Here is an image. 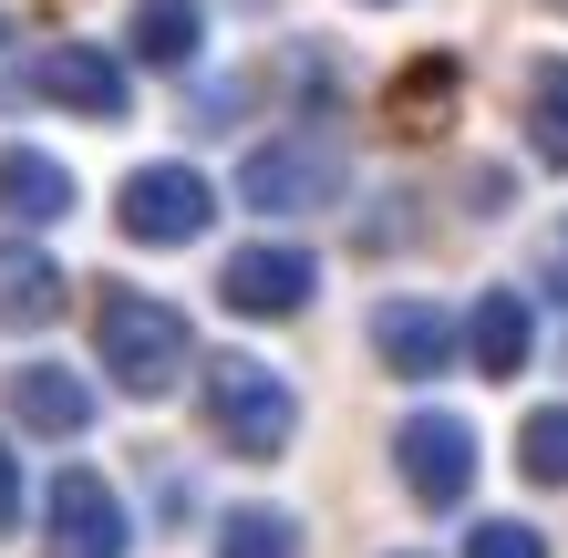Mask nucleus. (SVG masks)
Listing matches in <instances>:
<instances>
[{"label":"nucleus","mask_w":568,"mask_h":558,"mask_svg":"<svg viewBox=\"0 0 568 558\" xmlns=\"http://www.w3.org/2000/svg\"><path fill=\"white\" fill-rule=\"evenodd\" d=\"M196 393H207V435L227 455H280L300 435V393H290V373L258 363V352H207V363H196Z\"/></svg>","instance_id":"2"},{"label":"nucleus","mask_w":568,"mask_h":558,"mask_svg":"<svg viewBox=\"0 0 568 558\" xmlns=\"http://www.w3.org/2000/svg\"><path fill=\"white\" fill-rule=\"evenodd\" d=\"M42 517H52L42 558H124V548H135V517H124V497L93 466H62L52 497H42Z\"/></svg>","instance_id":"7"},{"label":"nucleus","mask_w":568,"mask_h":558,"mask_svg":"<svg viewBox=\"0 0 568 558\" xmlns=\"http://www.w3.org/2000/svg\"><path fill=\"white\" fill-rule=\"evenodd\" d=\"M21 83L42 93V104H62V114H93V124H124V114H135V83H124V62H114V52H93V42H42Z\"/></svg>","instance_id":"8"},{"label":"nucleus","mask_w":568,"mask_h":558,"mask_svg":"<svg viewBox=\"0 0 568 558\" xmlns=\"http://www.w3.org/2000/svg\"><path fill=\"white\" fill-rule=\"evenodd\" d=\"M217 301L239 311V321H300V311L321 301V258L290 248V239H248V248L217 258Z\"/></svg>","instance_id":"5"},{"label":"nucleus","mask_w":568,"mask_h":558,"mask_svg":"<svg viewBox=\"0 0 568 558\" xmlns=\"http://www.w3.org/2000/svg\"><path fill=\"white\" fill-rule=\"evenodd\" d=\"M558 11H568V0H558Z\"/></svg>","instance_id":"23"},{"label":"nucleus","mask_w":568,"mask_h":558,"mask_svg":"<svg viewBox=\"0 0 568 558\" xmlns=\"http://www.w3.org/2000/svg\"><path fill=\"white\" fill-rule=\"evenodd\" d=\"M11 414H21V435H83L93 424V383L73 373V363H21L11 373Z\"/></svg>","instance_id":"10"},{"label":"nucleus","mask_w":568,"mask_h":558,"mask_svg":"<svg viewBox=\"0 0 568 558\" xmlns=\"http://www.w3.org/2000/svg\"><path fill=\"white\" fill-rule=\"evenodd\" d=\"M404 558H424V548H404Z\"/></svg>","instance_id":"22"},{"label":"nucleus","mask_w":568,"mask_h":558,"mask_svg":"<svg viewBox=\"0 0 568 558\" xmlns=\"http://www.w3.org/2000/svg\"><path fill=\"white\" fill-rule=\"evenodd\" d=\"M62 321V270L52 248H31L21 227L0 239V332H52Z\"/></svg>","instance_id":"11"},{"label":"nucleus","mask_w":568,"mask_h":558,"mask_svg":"<svg viewBox=\"0 0 568 558\" xmlns=\"http://www.w3.org/2000/svg\"><path fill=\"white\" fill-rule=\"evenodd\" d=\"M548 290H558V301H568V258H548Z\"/></svg>","instance_id":"20"},{"label":"nucleus","mask_w":568,"mask_h":558,"mask_svg":"<svg viewBox=\"0 0 568 558\" xmlns=\"http://www.w3.org/2000/svg\"><path fill=\"white\" fill-rule=\"evenodd\" d=\"M517 476L568 486V404H538V414L517 424Z\"/></svg>","instance_id":"17"},{"label":"nucleus","mask_w":568,"mask_h":558,"mask_svg":"<svg viewBox=\"0 0 568 558\" xmlns=\"http://www.w3.org/2000/svg\"><path fill=\"white\" fill-rule=\"evenodd\" d=\"M217 558H300V517L290 507H227L217 517Z\"/></svg>","instance_id":"16"},{"label":"nucleus","mask_w":568,"mask_h":558,"mask_svg":"<svg viewBox=\"0 0 568 558\" xmlns=\"http://www.w3.org/2000/svg\"><path fill=\"white\" fill-rule=\"evenodd\" d=\"M0 538H21V455L0 445Z\"/></svg>","instance_id":"19"},{"label":"nucleus","mask_w":568,"mask_h":558,"mask_svg":"<svg viewBox=\"0 0 568 558\" xmlns=\"http://www.w3.org/2000/svg\"><path fill=\"white\" fill-rule=\"evenodd\" d=\"M135 62H155V73H186L196 52H207V11L196 0H135Z\"/></svg>","instance_id":"14"},{"label":"nucleus","mask_w":568,"mask_h":558,"mask_svg":"<svg viewBox=\"0 0 568 558\" xmlns=\"http://www.w3.org/2000/svg\"><path fill=\"white\" fill-rule=\"evenodd\" d=\"M0 42H11V21H0Z\"/></svg>","instance_id":"21"},{"label":"nucleus","mask_w":568,"mask_h":558,"mask_svg":"<svg viewBox=\"0 0 568 558\" xmlns=\"http://www.w3.org/2000/svg\"><path fill=\"white\" fill-rule=\"evenodd\" d=\"M527 145H538V166L568 176V62H558V52L527 73Z\"/></svg>","instance_id":"15"},{"label":"nucleus","mask_w":568,"mask_h":558,"mask_svg":"<svg viewBox=\"0 0 568 558\" xmlns=\"http://www.w3.org/2000/svg\"><path fill=\"white\" fill-rule=\"evenodd\" d=\"M93 363H104L114 393L155 404V393H176L186 363H207V352H196L176 301H155V290H104V301H93Z\"/></svg>","instance_id":"1"},{"label":"nucleus","mask_w":568,"mask_h":558,"mask_svg":"<svg viewBox=\"0 0 568 558\" xmlns=\"http://www.w3.org/2000/svg\"><path fill=\"white\" fill-rule=\"evenodd\" d=\"M0 217H11V227L73 217V166L42 155V145H0Z\"/></svg>","instance_id":"12"},{"label":"nucleus","mask_w":568,"mask_h":558,"mask_svg":"<svg viewBox=\"0 0 568 558\" xmlns=\"http://www.w3.org/2000/svg\"><path fill=\"white\" fill-rule=\"evenodd\" d=\"M393 476L414 486V507H465V486H476V424L424 404L393 424Z\"/></svg>","instance_id":"6"},{"label":"nucleus","mask_w":568,"mask_h":558,"mask_svg":"<svg viewBox=\"0 0 568 558\" xmlns=\"http://www.w3.org/2000/svg\"><path fill=\"white\" fill-rule=\"evenodd\" d=\"M527 342H538V311H527L517 290H486V301L465 311V363H476V373L517 383L527 373Z\"/></svg>","instance_id":"13"},{"label":"nucleus","mask_w":568,"mask_h":558,"mask_svg":"<svg viewBox=\"0 0 568 558\" xmlns=\"http://www.w3.org/2000/svg\"><path fill=\"white\" fill-rule=\"evenodd\" d=\"M373 11H383V0H373Z\"/></svg>","instance_id":"24"},{"label":"nucleus","mask_w":568,"mask_h":558,"mask_svg":"<svg viewBox=\"0 0 568 558\" xmlns=\"http://www.w3.org/2000/svg\"><path fill=\"white\" fill-rule=\"evenodd\" d=\"M465 558H548V538L527 528V517H486V528L465 538Z\"/></svg>","instance_id":"18"},{"label":"nucleus","mask_w":568,"mask_h":558,"mask_svg":"<svg viewBox=\"0 0 568 558\" xmlns=\"http://www.w3.org/2000/svg\"><path fill=\"white\" fill-rule=\"evenodd\" d=\"M342 145L331 135H270V145H248V166H239V196L258 217H311V207H342Z\"/></svg>","instance_id":"3"},{"label":"nucleus","mask_w":568,"mask_h":558,"mask_svg":"<svg viewBox=\"0 0 568 558\" xmlns=\"http://www.w3.org/2000/svg\"><path fill=\"white\" fill-rule=\"evenodd\" d=\"M114 217H124V239L135 248H186V239H207L217 227V186L186 166V155H165V166H135L114 196Z\"/></svg>","instance_id":"4"},{"label":"nucleus","mask_w":568,"mask_h":558,"mask_svg":"<svg viewBox=\"0 0 568 558\" xmlns=\"http://www.w3.org/2000/svg\"><path fill=\"white\" fill-rule=\"evenodd\" d=\"M455 352H465V332H455L434 301H383V311H373V363H383L393 383H434Z\"/></svg>","instance_id":"9"}]
</instances>
